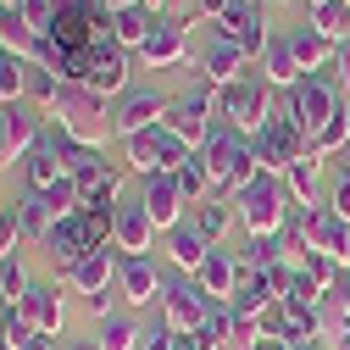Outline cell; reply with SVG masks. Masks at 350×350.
I'll return each instance as SVG.
<instances>
[{"mask_svg": "<svg viewBox=\"0 0 350 350\" xmlns=\"http://www.w3.org/2000/svg\"><path fill=\"white\" fill-rule=\"evenodd\" d=\"M345 106H350V95L339 90V83H334L328 72H317V78H300L295 90H289V106H284V111H289V117L306 128V139H312L317 128H323L328 117H339Z\"/></svg>", "mask_w": 350, "mask_h": 350, "instance_id": "7", "label": "cell"}, {"mask_svg": "<svg viewBox=\"0 0 350 350\" xmlns=\"http://www.w3.org/2000/svg\"><path fill=\"white\" fill-rule=\"evenodd\" d=\"M328 300H334V306H339V312H350V267H345V273H339V284H334V289H328Z\"/></svg>", "mask_w": 350, "mask_h": 350, "instance_id": "43", "label": "cell"}, {"mask_svg": "<svg viewBox=\"0 0 350 350\" xmlns=\"http://www.w3.org/2000/svg\"><path fill=\"white\" fill-rule=\"evenodd\" d=\"M250 6H261V0H250Z\"/></svg>", "mask_w": 350, "mask_h": 350, "instance_id": "53", "label": "cell"}, {"mask_svg": "<svg viewBox=\"0 0 350 350\" xmlns=\"http://www.w3.org/2000/svg\"><path fill=\"white\" fill-rule=\"evenodd\" d=\"M90 312H95V317H111V289H106V295H90Z\"/></svg>", "mask_w": 350, "mask_h": 350, "instance_id": "44", "label": "cell"}, {"mask_svg": "<svg viewBox=\"0 0 350 350\" xmlns=\"http://www.w3.org/2000/svg\"><path fill=\"white\" fill-rule=\"evenodd\" d=\"M228 334H234V306L228 300H211L206 317H200V328H195V339L206 350H228Z\"/></svg>", "mask_w": 350, "mask_h": 350, "instance_id": "33", "label": "cell"}, {"mask_svg": "<svg viewBox=\"0 0 350 350\" xmlns=\"http://www.w3.org/2000/svg\"><path fill=\"white\" fill-rule=\"evenodd\" d=\"M334 261H339V267H350V223H345V234H339V250H334Z\"/></svg>", "mask_w": 350, "mask_h": 350, "instance_id": "46", "label": "cell"}, {"mask_svg": "<svg viewBox=\"0 0 350 350\" xmlns=\"http://www.w3.org/2000/svg\"><path fill=\"white\" fill-rule=\"evenodd\" d=\"M0 139H6V106H0Z\"/></svg>", "mask_w": 350, "mask_h": 350, "instance_id": "50", "label": "cell"}, {"mask_svg": "<svg viewBox=\"0 0 350 350\" xmlns=\"http://www.w3.org/2000/svg\"><path fill=\"white\" fill-rule=\"evenodd\" d=\"M67 83H90L95 95H128V51L117 45L111 33H95V45L83 51V56H67V72H62Z\"/></svg>", "mask_w": 350, "mask_h": 350, "instance_id": "3", "label": "cell"}, {"mask_svg": "<svg viewBox=\"0 0 350 350\" xmlns=\"http://www.w3.org/2000/svg\"><path fill=\"white\" fill-rule=\"evenodd\" d=\"M300 267H306V273H312V278H317L323 289H334V284H339V273H345V267H339V261H334L328 250H312V256H306V261H300Z\"/></svg>", "mask_w": 350, "mask_h": 350, "instance_id": "40", "label": "cell"}, {"mask_svg": "<svg viewBox=\"0 0 350 350\" xmlns=\"http://www.w3.org/2000/svg\"><path fill=\"white\" fill-rule=\"evenodd\" d=\"M211 33H217V39H228V45H239L245 62H261V51H267V39H273V23L261 17V6H250V0H234V6L217 17Z\"/></svg>", "mask_w": 350, "mask_h": 350, "instance_id": "11", "label": "cell"}, {"mask_svg": "<svg viewBox=\"0 0 350 350\" xmlns=\"http://www.w3.org/2000/svg\"><path fill=\"white\" fill-rule=\"evenodd\" d=\"M228 6H234V0H195V23H189V28H200V23H217Z\"/></svg>", "mask_w": 350, "mask_h": 350, "instance_id": "42", "label": "cell"}, {"mask_svg": "<svg viewBox=\"0 0 350 350\" xmlns=\"http://www.w3.org/2000/svg\"><path fill=\"white\" fill-rule=\"evenodd\" d=\"M167 106H172V95H161V90H128V95L111 106V134H117V139L145 134V128H156V122L167 117Z\"/></svg>", "mask_w": 350, "mask_h": 350, "instance_id": "12", "label": "cell"}, {"mask_svg": "<svg viewBox=\"0 0 350 350\" xmlns=\"http://www.w3.org/2000/svg\"><path fill=\"white\" fill-rule=\"evenodd\" d=\"M62 178H72V172L62 167V156H56V145H51V139H39V145L28 150V161H23V184H28L33 195H51Z\"/></svg>", "mask_w": 350, "mask_h": 350, "instance_id": "24", "label": "cell"}, {"mask_svg": "<svg viewBox=\"0 0 350 350\" xmlns=\"http://www.w3.org/2000/svg\"><path fill=\"white\" fill-rule=\"evenodd\" d=\"M145 339V328L128 317V312H111V317H100V328H95V350H134Z\"/></svg>", "mask_w": 350, "mask_h": 350, "instance_id": "32", "label": "cell"}, {"mask_svg": "<svg viewBox=\"0 0 350 350\" xmlns=\"http://www.w3.org/2000/svg\"><path fill=\"white\" fill-rule=\"evenodd\" d=\"M323 295H328V289H323L312 273H306V267H295V273H289V289H284V300H289V306H306V312H317Z\"/></svg>", "mask_w": 350, "mask_h": 350, "instance_id": "39", "label": "cell"}, {"mask_svg": "<svg viewBox=\"0 0 350 350\" xmlns=\"http://www.w3.org/2000/svg\"><path fill=\"white\" fill-rule=\"evenodd\" d=\"M139 6H150L156 17H167V0H139Z\"/></svg>", "mask_w": 350, "mask_h": 350, "instance_id": "48", "label": "cell"}, {"mask_svg": "<svg viewBox=\"0 0 350 350\" xmlns=\"http://www.w3.org/2000/svg\"><path fill=\"white\" fill-rule=\"evenodd\" d=\"M172 178H178V189H184L189 211H195L200 200H211V167H206V156H200V150H189V161L172 172Z\"/></svg>", "mask_w": 350, "mask_h": 350, "instance_id": "34", "label": "cell"}, {"mask_svg": "<svg viewBox=\"0 0 350 350\" xmlns=\"http://www.w3.org/2000/svg\"><path fill=\"white\" fill-rule=\"evenodd\" d=\"M206 306H211V295L189 278V273H172V278H161V300H156V317L172 328V334H195L200 328V317H206Z\"/></svg>", "mask_w": 350, "mask_h": 350, "instance_id": "9", "label": "cell"}, {"mask_svg": "<svg viewBox=\"0 0 350 350\" xmlns=\"http://www.w3.org/2000/svg\"><path fill=\"white\" fill-rule=\"evenodd\" d=\"M195 284L211 295V300H234V284H239V256L234 250H206V261H200V273H195Z\"/></svg>", "mask_w": 350, "mask_h": 350, "instance_id": "23", "label": "cell"}, {"mask_svg": "<svg viewBox=\"0 0 350 350\" xmlns=\"http://www.w3.org/2000/svg\"><path fill=\"white\" fill-rule=\"evenodd\" d=\"M67 350H95V339H72V345H67Z\"/></svg>", "mask_w": 350, "mask_h": 350, "instance_id": "49", "label": "cell"}, {"mask_svg": "<svg viewBox=\"0 0 350 350\" xmlns=\"http://www.w3.org/2000/svg\"><path fill=\"white\" fill-rule=\"evenodd\" d=\"M195 67H200V78L211 83V90H228V83H239V78H245V67H250V62H245V51H239V45H228V39H217V33H211Z\"/></svg>", "mask_w": 350, "mask_h": 350, "instance_id": "18", "label": "cell"}, {"mask_svg": "<svg viewBox=\"0 0 350 350\" xmlns=\"http://www.w3.org/2000/svg\"><path fill=\"white\" fill-rule=\"evenodd\" d=\"M306 6H323V0H306Z\"/></svg>", "mask_w": 350, "mask_h": 350, "instance_id": "52", "label": "cell"}, {"mask_svg": "<svg viewBox=\"0 0 350 350\" xmlns=\"http://www.w3.org/2000/svg\"><path fill=\"white\" fill-rule=\"evenodd\" d=\"M28 289H33V284H28V267H23V256L12 250L6 261H0V306H23Z\"/></svg>", "mask_w": 350, "mask_h": 350, "instance_id": "38", "label": "cell"}, {"mask_svg": "<svg viewBox=\"0 0 350 350\" xmlns=\"http://www.w3.org/2000/svg\"><path fill=\"white\" fill-rule=\"evenodd\" d=\"M206 250H211V245H206V234L189 223V217H184L178 228H167V261H172L178 273L195 278V273H200V261H206Z\"/></svg>", "mask_w": 350, "mask_h": 350, "instance_id": "25", "label": "cell"}, {"mask_svg": "<svg viewBox=\"0 0 350 350\" xmlns=\"http://www.w3.org/2000/svg\"><path fill=\"white\" fill-rule=\"evenodd\" d=\"M139 62H145V67H195V56H189V23L161 17L156 33L139 45Z\"/></svg>", "mask_w": 350, "mask_h": 350, "instance_id": "16", "label": "cell"}, {"mask_svg": "<svg viewBox=\"0 0 350 350\" xmlns=\"http://www.w3.org/2000/svg\"><path fill=\"white\" fill-rule=\"evenodd\" d=\"M200 156H206V167H211V195H217V200H234L256 172H261V167H256V150H250V134L223 128V122L206 134Z\"/></svg>", "mask_w": 350, "mask_h": 350, "instance_id": "1", "label": "cell"}, {"mask_svg": "<svg viewBox=\"0 0 350 350\" xmlns=\"http://www.w3.org/2000/svg\"><path fill=\"white\" fill-rule=\"evenodd\" d=\"M161 122H167V128H172V134H178L189 150H200V145H206V134L217 128V90L206 83V90L178 95V100L167 106V117H161Z\"/></svg>", "mask_w": 350, "mask_h": 350, "instance_id": "10", "label": "cell"}, {"mask_svg": "<svg viewBox=\"0 0 350 350\" xmlns=\"http://www.w3.org/2000/svg\"><path fill=\"white\" fill-rule=\"evenodd\" d=\"M45 139V111H39L33 100H17V106H6V139H0V167H23L28 161V150Z\"/></svg>", "mask_w": 350, "mask_h": 350, "instance_id": "13", "label": "cell"}, {"mask_svg": "<svg viewBox=\"0 0 350 350\" xmlns=\"http://www.w3.org/2000/svg\"><path fill=\"white\" fill-rule=\"evenodd\" d=\"M117 289L128 306H156L161 300V267L156 256H117Z\"/></svg>", "mask_w": 350, "mask_h": 350, "instance_id": "17", "label": "cell"}, {"mask_svg": "<svg viewBox=\"0 0 350 350\" xmlns=\"http://www.w3.org/2000/svg\"><path fill=\"white\" fill-rule=\"evenodd\" d=\"M28 83H33V62L28 56H0V106H17L28 100Z\"/></svg>", "mask_w": 350, "mask_h": 350, "instance_id": "31", "label": "cell"}, {"mask_svg": "<svg viewBox=\"0 0 350 350\" xmlns=\"http://www.w3.org/2000/svg\"><path fill=\"white\" fill-rule=\"evenodd\" d=\"M0 211H6V206H0Z\"/></svg>", "mask_w": 350, "mask_h": 350, "instance_id": "58", "label": "cell"}, {"mask_svg": "<svg viewBox=\"0 0 350 350\" xmlns=\"http://www.w3.org/2000/svg\"><path fill=\"white\" fill-rule=\"evenodd\" d=\"M100 12H128V6H139V0H95Z\"/></svg>", "mask_w": 350, "mask_h": 350, "instance_id": "47", "label": "cell"}, {"mask_svg": "<svg viewBox=\"0 0 350 350\" xmlns=\"http://www.w3.org/2000/svg\"><path fill=\"white\" fill-rule=\"evenodd\" d=\"M273 300H278V295H273L267 273H261V267H239V284H234V300H228L239 317H261Z\"/></svg>", "mask_w": 350, "mask_h": 350, "instance_id": "28", "label": "cell"}, {"mask_svg": "<svg viewBox=\"0 0 350 350\" xmlns=\"http://www.w3.org/2000/svg\"><path fill=\"white\" fill-rule=\"evenodd\" d=\"M300 223H306V245L312 250H339V234H345V217L323 200V206H300Z\"/></svg>", "mask_w": 350, "mask_h": 350, "instance_id": "27", "label": "cell"}, {"mask_svg": "<svg viewBox=\"0 0 350 350\" xmlns=\"http://www.w3.org/2000/svg\"><path fill=\"white\" fill-rule=\"evenodd\" d=\"M12 350H56V339H45V334H33V339H23V345H12Z\"/></svg>", "mask_w": 350, "mask_h": 350, "instance_id": "45", "label": "cell"}, {"mask_svg": "<svg viewBox=\"0 0 350 350\" xmlns=\"http://www.w3.org/2000/svg\"><path fill=\"white\" fill-rule=\"evenodd\" d=\"M189 223H195V228L206 234V245H217V239H223V234H228V223H234V206L211 195V200H200V206L189 211Z\"/></svg>", "mask_w": 350, "mask_h": 350, "instance_id": "36", "label": "cell"}, {"mask_svg": "<svg viewBox=\"0 0 350 350\" xmlns=\"http://www.w3.org/2000/svg\"><path fill=\"white\" fill-rule=\"evenodd\" d=\"M12 217H17L23 239H39V245H45V234H51V223H56V211L45 206V195H33V189H23V200L12 206Z\"/></svg>", "mask_w": 350, "mask_h": 350, "instance_id": "30", "label": "cell"}, {"mask_svg": "<svg viewBox=\"0 0 350 350\" xmlns=\"http://www.w3.org/2000/svg\"><path fill=\"white\" fill-rule=\"evenodd\" d=\"M261 78L273 83V90H295L300 83V67H295V45H289V28H273V39H267V51H261Z\"/></svg>", "mask_w": 350, "mask_h": 350, "instance_id": "22", "label": "cell"}, {"mask_svg": "<svg viewBox=\"0 0 350 350\" xmlns=\"http://www.w3.org/2000/svg\"><path fill=\"white\" fill-rule=\"evenodd\" d=\"M0 350H12V345H0Z\"/></svg>", "mask_w": 350, "mask_h": 350, "instance_id": "55", "label": "cell"}, {"mask_svg": "<svg viewBox=\"0 0 350 350\" xmlns=\"http://www.w3.org/2000/svg\"><path fill=\"white\" fill-rule=\"evenodd\" d=\"M250 150H256V167L261 172H273V178H284V172L306 156V128L289 117V111H278L261 134H250Z\"/></svg>", "mask_w": 350, "mask_h": 350, "instance_id": "8", "label": "cell"}, {"mask_svg": "<svg viewBox=\"0 0 350 350\" xmlns=\"http://www.w3.org/2000/svg\"><path fill=\"white\" fill-rule=\"evenodd\" d=\"M122 156H128V172H134V178H150V172H178L189 161V145L172 134L167 122H156L145 134L122 139Z\"/></svg>", "mask_w": 350, "mask_h": 350, "instance_id": "6", "label": "cell"}, {"mask_svg": "<svg viewBox=\"0 0 350 350\" xmlns=\"http://www.w3.org/2000/svg\"><path fill=\"white\" fill-rule=\"evenodd\" d=\"M6 6H17V0H6Z\"/></svg>", "mask_w": 350, "mask_h": 350, "instance_id": "54", "label": "cell"}, {"mask_svg": "<svg viewBox=\"0 0 350 350\" xmlns=\"http://www.w3.org/2000/svg\"><path fill=\"white\" fill-rule=\"evenodd\" d=\"M284 189H289V200H295V206H323V161L306 150V156L284 172Z\"/></svg>", "mask_w": 350, "mask_h": 350, "instance_id": "29", "label": "cell"}, {"mask_svg": "<svg viewBox=\"0 0 350 350\" xmlns=\"http://www.w3.org/2000/svg\"><path fill=\"white\" fill-rule=\"evenodd\" d=\"M139 200H145L150 223H156L161 234L178 228L184 217H189V200H184V189H178V178H172V172H150V178H139Z\"/></svg>", "mask_w": 350, "mask_h": 350, "instance_id": "15", "label": "cell"}, {"mask_svg": "<svg viewBox=\"0 0 350 350\" xmlns=\"http://www.w3.org/2000/svg\"><path fill=\"white\" fill-rule=\"evenodd\" d=\"M45 250H51V261L67 273L78 256H90V245H83V217L72 211V217H56L51 223V234H45Z\"/></svg>", "mask_w": 350, "mask_h": 350, "instance_id": "26", "label": "cell"}, {"mask_svg": "<svg viewBox=\"0 0 350 350\" xmlns=\"http://www.w3.org/2000/svg\"><path fill=\"white\" fill-rule=\"evenodd\" d=\"M289 350H317V345H289Z\"/></svg>", "mask_w": 350, "mask_h": 350, "instance_id": "51", "label": "cell"}, {"mask_svg": "<svg viewBox=\"0 0 350 350\" xmlns=\"http://www.w3.org/2000/svg\"><path fill=\"white\" fill-rule=\"evenodd\" d=\"M312 28L328 39V45H350V6H345V0H323V6H312Z\"/></svg>", "mask_w": 350, "mask_h": 350, "instance_id": "35", "label": "cell"}, {"mask_svg": "<svg viewBox=\"0 0 350 350\" xmlns=\"http://www.w3.org/2000/svg\"><path fill=\"white\" fill-rule=\"evenodd\" d=\"M0 6H6V0H0Z\"/></svg>", "mask_w": 350, "mask_h": 350, "instance_id": "57", "label": "cell"}, {"mask_svg": "<svg viewBox=\"0 0 350 350\" xmlns=\"http://www.w3.org/2000/svg\"><path fill=\"white\" fill-rule=\"evenodd\" d=\"M23 312H28L33 334L56 339V334H62V323H67V306H62V284H33V289H28V300H23Z\"/></svg>", "mask_w": 350, "mask_h": 350, "instance_id": "20", "label": "cell"}, {"mask_svg": "<svg viewBox=\"0 0 350 350\" xmlns=\"http://www.w3.org/2000/svg\"><path fill=\"white\" fill-rule=\"evenodd\" d=\"M273 95H278V90H273L261 72H245L239 83L217 90V122H223V128H239V134H261V128L278 117Z\"/></svg>", "mask_w": 350, "mask_h": 350, "instance_id": "2", "label": "cell"}, {"mask_svg": "<svg viewBox=\"0 0 350 350\" xmlns=\"http://www.w3.org/2000/svg\"><path fill=\"white\" fill-rule=\"evenodd\" d=\"M228 206H234V217L245 223V234H278V228L289 223V211H295L284 178H273V172H256V178H250Z\"/></svg>", "mask_w": 350, "mask_h": 350, "instance_id": "4", "label": "cell"}, {"mask_svg": "<svg viewBox=\"0 0 350 350\" xmlns=\"http://www.w3.org/2000/svg\"><path fill=\"white\" fill-rule=\"evenodd\" d=\"M172 345H178V334H172L161 317H156V323L145 328V339H139V350H172Z\"/></svg>", "mask_w": 350, "mask_h": 350, "instance_id": "41", "label": "cell"}, {"mask_svg": "<svg viewBox=\"0 0 350 350\" xmlns=\"http://www.w3.org/2000/svg\"><path fill=\"white\" fill-rule=\"evenodd\" d=\"M156 223H150V211H145V200L134 195V200H117V211H111V239H117V256H150V245H156Z\"/></svg>", "mask_w": 350, "mask_h": 350, "instance_id": "14", "label": "cell"}, {"mask_svg": "<svg viewBox=\"0 0 350 350\" xmlns=\"http://www.w3.org/2000/svg\"><path fill=\"white\" fill-rule=\"evenodd\" d=\"M345 6H350V0H345Z\"/></svg>", "mask_w": 350, "mask_h": 350, "instance_id": "59", "label": "cell"}, {"mask_svg": "<svg viewBox=\"0 0 350 350\" xmlns=\"http://www.w3.org/2000/svg\"><path fill=\"white\" fill-rule=\"evenodd\" d=\"M33 28H28V17H23V6H0V45H6L12 56H28L33 51Z\"/></svg>", "mask_w": 350, "mask_h": 350, "instance_id": "37", "label": "cell"}, {"mask_svg": "<svg viewBox=\"0 0 350 350\" xmlns=\"http://www.w3.org/2000/svg\"><path fill=\"white\" fill-rule=\"evenodd\" d=\"M111 278H117V250H90V256H78L67 267V284L78 295H106Z\"/></svg>", "mask_w": 350, "mask_h": 350, "instance_id": "21", "label": "cell"}, {"mask_svg": "<svg viewBox=\"0 0 350 350\" xmlns=\"http://www.w3.org/2000/svg\"><path fill=\"white\" fill-rule=\"evenodd\" d=\"M345 350H350V339H345Z\"/></svg>", "mask_w": 350, "mask_h": 350, "instance_id": "56", "label": "cell"}, {"mask_svg": "<svg viewBox=\"0 0 350 350\" xmlns=\"http://www.w3.org/2000/svg\"><path fill=\"white\" fill-rule=\"evenodd\" d=\"M56 128H67L78 145H95V150H100L106 139H117V134H111V100H106V95H95L90 83H67Z\"/></svg>", "mask_w": 350, "mask_h": 350, "instance_id": "5", "label": "cell"}, {"mask_svg": "<svg viewBox=\"0 0 350 350\" xmlns=\"http://www.w3.org/2000/svg\"><path fill=\"white\" fill-rule=\"evenodd\" d=\"M289 45H295V67H300V78H317V72H328L334 78V62H339V45H328V39L306 23V28H289ZM339 83V78H334Z\"/></svg>", "mask_w": 350, "mask_h": 350, "instance_id": "19", "label": "cell"}]
</instances>
